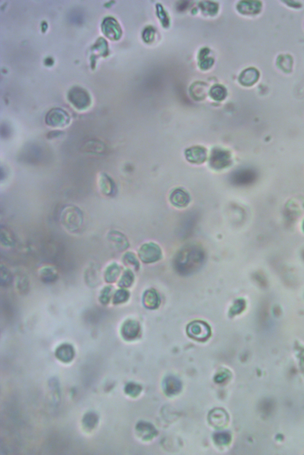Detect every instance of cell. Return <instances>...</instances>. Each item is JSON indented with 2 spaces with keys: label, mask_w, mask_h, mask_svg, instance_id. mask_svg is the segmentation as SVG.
Here are the masks:
<instances>
[{
  "label": "cell",
  "mask_w": 304,
  "mask_h": 455,
  "mask_svg": "<svg viewBox=\"0 0 304 455\" xmlns=\"http://www.w3.org/2000/svg\"><path fill=\"white\" fill-rule=\"evenodd\" d=\"M202 253L196 248H188L179 253L177 260V266L181 271H193L203 262Z\"/></svg>",
  "instance_id": "obj_1"
},
{
  "label": "cell",
  "mask_w": 304,
  "mask_h": 455,
  "mask_svg": "<svg viewBox=\"0 0 304 455\" xmlns=\"http://www.w3.org/2000/svg\"><path fill=\"white\" fill-rule=\"evenodd\" d=\"M62 225L71 233H77L82 228L83 215L81 210L76 206H70L61 213Z\"/></svg>",
  "instance_id": "obj_2"
},
{
  "label": "cell",
  "mask_w": 304,
  "mask_h": 455,
  "mask_svg": "<svg viewBox=\"0 0 304 455\" xmlns=\"http://www.w3.org/2000/svg\"><path fill=\"white\" fill-rule=\"evenodd\" d=\"M187 332L188 336L194 340L198 341L208 340L211 336V328L206 322L195 321L188 325Z\"/></svg>",
  "instance_id": "obj_3"
},
{
  "label": "cell",
  "mask_w": 304,
  "mask_h": 455,
  "mask_svg": "<svg viewBox=\"0 0 304 455\" xmlns=\"http://www.w3.org/2000/svg\"><path fill=\"white\" fill-rule=\"evenodd\" d=\"M68 97L69 101L78 110L87 109L91 103L89 94L79 86L72 87L69 91Z\"/></svg>",
  "instance_id": "obj_4"
},
{
  "label": "cell",
  "mask_w": 304,
  "mask_h": 455,
  "mask_svg": "<svg viewBox=\"0 0 304 455\" xmlns=\"http://www.w3.org/2000/svg\"><path fill=\"white\" fill-rule=\"evenodd\" d=\"M139 256L142 262L144 263H155L162 258V250L154 243H146L140 248Z\"/></svg>",
  "instance_id": "obj_5"
},
{
  "label": "cell",
  "mask_w": 304,
  "mask_h": 455,
  "mask_svg": "<svg viewBox=\"0 0 304 455\" xmlns=\"http://www.w3.org/2000/svg\"><path fill=\"white\" fill-rule=\"evenodd\" d=\"M46 123L53 128H63L69 125L71 118L65 110L59 108L50 110L46 115Z\"/></svg>",
  "instance_id": "obj_6"
},
{
  "label": "cell",
  "mask_w": 304,
  "mask_h": 455,
  "mask_svg": "<svg viewBox=\"0 0 304 455\" xmlns=\"http://www.w3.org/2000/svg\"><path fill=\"white\" fill-rule=\"evenodd\" d=\"M107 238L110 247L115 252L118 253L125 252L130 246L127 236L119 231H110L107 234Z\"/></svg>",
  "instance_id": "obj_7"
},
{
  "label": "cell",
  "mask_w": 304,
  "mask_h": 455,
  "mask_svg": "<svg viewBox=\"0 0 304 455\" xmlns=\"http://www.w3.org/2000/svg\"><path fill=\"white\" fill-rule=\"evenodd\" d=\"M102 30L107 37L112 40L119 39L122 34L119 23L112 17L104 18L102 24Z\"/></svg>",
  "instance_id": "obj_8"
},
{
  "label": "cell",
  "mask_w": 304,
  "mask_h": 455,
  "mask_svg": "<svg viewBox=\"0 0 304 455\" xmlns=\"http://www.w3.org/2000/svg\"><path fill=\"white\" fill-rule=\"evenodd\" d=\"M169 201L174 206L182 209L188 205L191 198L189 193L184 188H176L172 191L169 196Z\"/></svg>",
  "instance_id": "obj_9"
},
{
  "label": "cell",
  "mask_w": 304,
  "mask_h": 455,
  "mask_svg": "<svg viewBox=\"0 0 304 455\" xmlns=\"http://www.w3.org/2000/svg\"><path fill=\"white\" fill-rule=\"evenodd\" d=\"M207 152L208 151L203 147H192L185 151V156L188 162L195 164H201L205 162L208 158Z\"/></svg>",
  "instance_id": "obj_10"
},
{
  "label": "cell",
  "mask_w": 304,
  "mask_h": 455,
  "mask_svg": "<svg viewBox=\"0 0 304 455\" xmlns=\"http://www.w3.org/2000/svg\"><path fill=\"white\" fill-rule=\"evenodd\" d=\"M230 155L225 150L216 149L212 152L211 158V166L215 169H222L227 168L230 163Z\"/></svg>",
  "instance_id": "obj_11"
},
{
  "label": "cell",
  "mask_w": 304,
  "mask_h": 455,
  "mask_svg": "<svg viewBox=\"0 0 304 455\" xmlns=\"http://www.w3.org/2000/svg\"><path fill=\"white\" fill-rule=\"evenodd\" d=\"M141 332L139 323L135 320H128L124 322L121 333L125 340H134L138 337Z\"/></svg>",
  "instance_id": "obj_12"
},
{
  "label": "cell",
  "mask_w": 304,
  "mask_h": 455,
  "mask_svg": "<svg viewBox=\"0 0 304 455\" xmlns=\"http://www.w3.org/2000/svg\"><path fill=\"white\" fill-rule=\"evenodd\" d=\"M209 421L215 427H224L228 422V416L227 412L223 409L216 408L210 413Z\"/></svg>",
  "instance_id": "obj_13"
},
{
  "label": "cell",
  "mask_w": 304,
  "mask_h": 455,
  "mask_svg": "<svg viewBox=\"0 0 304 455\" xmlns=\"http://www.w3.org/2000/svg\"><path fill=\"white\" fill-rule=\"evenodd\" d=\"M143 304L147 309H157L160 305L161 299L157 290L153 289L146 290L143 296Z\"/></svg>",
  "instance_id": "obj_14"
},
{
  "label": "cell",
  "mask_w": 304,
  "mask_h": 455,
  "mask_svg": "<svg viewBox=\"0 0 304 455\" xmlns=\"http://www.w3.org/2000/svg\"><path fill=\"white\" fill-rule=\"evenodd\" d=\"M122 268L117 263L110 264L104 271V279L107 284L111 285L120 279Z\"/></svg>",
  "instance_id": "obj_15"
},
{
  "label": "cell",
  "mask_w": 304,
  "mask_h": 455,
  "mask_svg": "<svg viewBox=\"0 0 304 455\" xmlns=\"http://www.w3.org/2000/svg\"><path fill=\"white\" fill-rule=\"evenodd\" d=\"M40 279L44 284H51L58 281L59 274L57 269L53 266H45L39 271Z\"/></svg>",
  "instance_id": "obj_16"
},
{
  "label": "cell",
  "mask_w": 304,
  "mask_h": 455,
  "mask_svg": "<svg viewBox=\"0 0 304 455\" xmlns=\"http://www.w3.org/2000/svg\"><path fill=\"white\" fill-rule=\"evenodd\" d=\"M74 351L71 344H63L59 346L56 351V356L62 362H71L73 358Z\"/></svg>",
  "instance_id": "obj_17"
},
{
  "label": "cell",
  "mask_w": 304,
  "mask_h": 455,
  "mask_svg": "<svg viewBox=\"0 0 304 455\" xmlns=\"http://www.w3.org/2000/svg\"><path fill=\"white\" fill-rule=\"evenodd\" d=\"M163 387L166 394L175 395L181 391V383L176 377L168 376L164 381Z\"/></svg>",
  "instance_id": "obj_18"
},
{
  "label": "cell",
  "mask_w": 304,
  "mask_h": 455,
  "mask_svg": "<svg viewBox=\"0 0 304 455\" xmlns=\"http://www.w3.org/2000/svg\"><path fill=\"white\" fill-rule=\"evenodd\" d=\"M137 430L142 438H148V439L154 437L157 435V430H155L153 425L147 423V422H140L137 425Z\"/></svg>",
  "instance_id": "obj_19"
},
{
  "label": "cell",
  "mask_w": 304,
  "mask_h": 455,
  "mask_svg": "<svg viewBox=\"0 0 304 455\" xmlns=\"http://www.w3.org/2000/svg\"><path fill=\"white\" fill-rule=\"evenodd\" d=\"M130 293L127 289L120 288L115 290L113 294L112 303L113 305H118L127 303L130 298Z\"/></svg>",
  "instance_id": "obj_20"
},
{
  "label": "cell",
  "mask_w": 304,
  "mask_h": 455,
  "mask_svg": "<svg viewBox=\"0 0 304 455\" xmlns=\"http://www.w3.org/2000/svg\"><path fill=\"white\" fill-rule=\"evenodd\" d=\"M122 262L124 265L129 269L137 271L140 269V263L136 255L133 253L128 252L123 255Z\"/></svg>",
  "instance_id": "obj_21"
},
{
  "label": "cell",
  "mask_w": 304,
  "mask_h": 455,
  "mask_svg": "<svg viewBox=\"0 0 304 455\" xmlns=\"http://www.w3.org/2000/svg\"><path fill=\"white\" fill-rule=\"evenodd\" d=\"M134 279H135V276L133 271L128 269L124 271L120 279L118 280V286L120 288L127 289L133 285Z\"/></svg>",
  "instance_id": "obj_22"
},
{
  "label": "cell",
  "mask_w": 304,
  "mask_h": 455,
  "mask_svg": "<svg viewBox=\"0 0 304 455\" xmlns=\"http://www.w3.org/2000/svg\"><path fill=\"white\" fill-rule=\"evenodd\" d=\"M96 266L91 265L85 271V281L90 286L98 285L99 274Z\"/></svg>",
  "instance_id": "obj_23"
},
{
  "label": "cell",
  "mask_w": 304,
  "mask_h": 455,
  "mask_svg": "<svg viewBox=\"0 0 304 455\" xmlns=\"http://www.w3.org/2000/svg\"><path fill=\"white\" fill-rule=\"evenodd\" d=\"M114 287L111 285H107L104 286L101 290L99 295V302L102 305L106 306L111 302L112 300Z\"/></svg>",
  "instance_id": "obj_24"
},
{
  "label": "cell",
  "mask_w": 304,
  "mask_h": 455,
  "mask_svg": "<svg viewBox=\"0 0 304 455\" xmlns=\"http://www.w3.org/2000/svg\"><path fill=\"white\" fill-rule=\"evenodd\" d=\"M100 185H106L103 186H101V190L107 195H110L114 192L115 187L114 183L110 179V177L107 175H103L101 176Z\"/></svg>",
  "instance_id": "obj_25"
},
{
  "label": "cell",
  "mask_w": 304,
  "mask_h": 455,
  "mask_svg": "<svg viewBox=\"0 0 304 455\" xmlns=\"http://www.w3.org/2000/svg\"><path fill=\"white\" fill-rule=\"evenodd\" d=\"M13 280L12 274L6 267H1V284L2 286H7L10 285Z\"/></svg>",
  "instance_id": "obj_26"
},
{
  "label": "cell",
  "mask_w": 304,
  "mask_h": 455,
  "mask_svg": "<svg viewBox=\"0 0 304 455\" xmlns=\"http://www.w3.org/2000/svg\"><path fill=\"white\" fill-rule=\"evenodd\" d=\"M214 439L217 445H226L230 442L231 436L228 433H218L215 435Z\"/></svg>",
  "instance_id": "obj_27"
},
{
  "label": "cell",
  "mask_w": 304,
  "mask_h": 455,
  "mask_svg": "<svg viewBox=\"0 0 304 455\" xmlns=\"http://www.w3.org/2000/svg\"><path fill=\"white\" fill-rule=\"evenodd\" d=\"M257 72L256 71H253V70H250V71H247L245 72L244 76H243V82H244V84L247 85H250L252 84L255 81L257 80Z\"/></svg>",
  "instance_id": "obj_28"
},
{
  "label": "cell",
  "mask_w": 304,
  "mask_h": 455,
  "mask_svg": "<svg viewBox=\"0 0 304 455\" xmlns=\"http://www.w3.org/2000/svg\"><path fill=\"white\" fill-rule=\"evenodd\" d=\"M97 422H98V418H97L95 414L90 413L88 414V415L85 417L83 423H84L85 426L88 428V429H91V428H93L95 426Z\"/></svg>",
  "instance_id": "obj_29"
},
{
  "label": "cell",
  "mask_w": 304,
  "mask_h": 455,
  "mask_svg": "<svg viewBox=\"0 0 304 455\" xmlns=\"http://www.w3.org/2000/svg\"><path fill=\"white\" fill-rule=\"evenodd\" d=\"M142 391L141 386L135 384H129L125 387V392L127 394L136 397Z\"/></svg>",
  "instance_id": "obj_30"
},
{
  "label": "cell",
  "mask_w": 304,
  "mask_h": 455,
  "mask_svg": "<svg viewBox=\"0 0 304 455\" xmlns=\"http://www.w3.org/2000/svg\"><path fill=\"white\" fill-rule=\"evenodd\" d=\"M9 232L5 231L4 232L1 230V242L2 245L7 247H12L14 245V240L10 235Z\"/></svg>",
  "instance_id": "obj_31"
},
{
  "label": "cell",
  "mask_w": 304,
  "mask_h": 455,
  "mask_svg": "<svg viewBox=\"0 0 304 455\" xmlns=\"http://www.w3.org/2000/svg\"><path fill=\"white\" fill-rule=\"evenodd\" d=\"M229 376H230V373L228 372L227 370L222 371L215 377V381L219 384L222 383L228 379Z\"/></svg>",
  "instance_id": "obj_32"
}]
</instances>
